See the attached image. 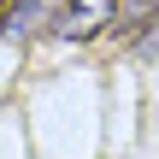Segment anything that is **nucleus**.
Masks as SVG:
<instances>
[{"label":"nucleus","instance_id":"f257e3e1","mask_svg":"<svg viewBox=\"0 0 159 159\" xmlns=\"http://www.w3.org/2000/svg\"><path fill=\"white\" fill-rule=\"evenodd\" d=\"M59 12H65V0H6V12H0V35L24 47V41H35L41 30H53Z\"/></svg>","mask_w":159,"mask_h":159},{"label":"nucleus","instance_id":"f03ea898","mask_svg":"<svg viewBox=\"0 0 159 159\" xmlns=\"http://www.w3.org/2000/svg\"><path fill=\"white\" fill-rule=\"evenodd\" d=\"M112 24H118V0H65L53 35H59V41H94V35L112 30Z\"/></svg>","mask_w":159,"mask_h":159},{"label":"nucleus","instance_id":"7ed1b4c3","mask_svg":"<svg viewBox=\"0 0 159 159\" xmlns=\"http://www.w3.org/2000/svg\"><path fill=\"white\" fill-rule=\"evenodd\" d=\"M153 12H159V0H118V24H112V30H118V35H136Z\"/></svg>","mask_w":159,"mask_h":159},{"label":"nucleus","instance_id":"20e7f679","mask_svg":"<svg viewBox=\"0 0 159 159\" xmlns=\"http://www.w3.org/2000/svg\"><path fill=\"white\" fill-rule=\"evenodd\" d=\"M0 12H6V0H0Z\"/></svg>","mask_w":159,"mask_h":159}]
</instances>
